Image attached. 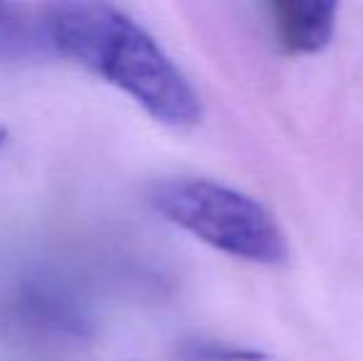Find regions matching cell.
Returning <instances> with one entry per match:
<instances>
[{"label": "cell", "mask_w": 363, "mask_h": 361, "mask_svg": "<svg viewBox=\"0 0 363 361\" xmlns=\"http://www.w3.org/2000/svg\"><path fill=\"white\" fill-rule=\"evenodd\" d=\"M50 45L129 94L171 129H193L203 99L173 57L126 10L109 3H55L45 8Z\"/></svg>", "instance_id": "1"}, {"label": "cell", "mask_w": 363, "mask_h": 361, "mask_svg": "<svg viewBox=\"0 0 363 361\" xmlns=\"http://www.w3.org/2000/svg\"><path fill=\"white\" fill-rule=\"evenodd\" d=\"M151 203L168 223L225 255L257 265H282L289 257L284 233L272 213L259 201L218 181L193 176L158 181Z\"/></svg>", "instance_id": "2"}, {"label": "cell", "mask_w": 363, "mask_h": 361, "mask_svg": "<svg viewBox=\"0 0 363 361\" xmlns=\"http://www.w3.org/2000/svg\"><path fill=\"white\" fill-rule=\"evenodd\" d=\"M277 43L289 55L321 52L336 33L339 5L326 0H277L269 5Z\"/></svg>", "instance_id": "3"}, {"label": "cell", "mask_w": 363, "mask_h": 361, "mask_svg": "<svg viewBox=\"0 0 363 361\" xmlns=\"http://www.w3.org/2000/svg\"><path fill=\"white\" fill-rule=\"evenodd\" d=\"M196 361H269L259 354H250V352H233V349H213V352H203L198 354Z\"/></svg>", "instance_id": "4"}, {"label": "cell", "mask_w": 363, "mask_h": 361, "mask_svg": "<svg viewBox=\"0 0 363 361\" xmlns=\"http://www.w3.org/2000/svg\"><path fill=\"white\" fill-rule=\"evenodd\" d=\"M10 10H13V5H8V3H0V25H3L5 20H8Z\"/></svg>", "instance_id": "5"}, {"label": "cell", "mask_w": 363, "mask_h": 361, "mask_svg": "<svg viewBox=\"0 0 363 361\" xmlns=\"http://www.w3.org/2000/svg\"><path fill=\"white\" fill-rule=\"evenodd\" d=\"M5 141H8V129H5V126H0V149L5 146Z\"/></svg>", "instance_id": "6"}]
</instances>
